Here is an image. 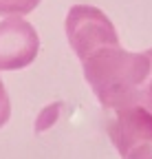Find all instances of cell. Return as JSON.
I'll use <instances>...</instances> for the list:
<instances>
[{
    "label": "cell",
    "mask_w": 152,
    "mask_h": 159,
    "mask_svg": "<svg viewBox=\"0 0 152 159\" xmlns=\"http://www.w3.org/2000/svg\"><path fill=\"white\" fill-rule=\"evenodd\" d=\"M66 38L80 60L104 44H117L119 35L108 16L90 5H75L66 16Z\"/></svg>",
    "instance_id": "obj_3"
},
{
    "label": "cell",
    "mask_w": 152,
    "mask_h": 159,
    "mask_svg": "<svg viewBox=\"0 0 152 159\" xmlns=\"http://www.w3.org/2000/svg\"><path fill=\"white\" fill-rule=\"evenodd\" d=\"M40 38L31 22L9 18L0 22V71H18L37 57Z\"/></svg>",
    "instance_id": "obj_4"
},
{
    "label": "cell",
    "mask_w": 152,
    "mask_h": 159,
    "mask_svg": "<svg viewBox=\"0 0 152 159\" xmlns=\"http://www.w3.org/2000/svg\"><path fill=\"white\" fill-rule=\"evenodd\" d=\"M148 159H152V157H148Z\"/></svg>",
    "instance_id": "obj_8"
},
{
    "label": "cell",
    "mask_w": 152,
    "mask_h": 159,
    "mask_svg": "<svg viewBox=\"0 0 152 159\" xmlns=\"http://www.w3.org/2000/svg\"><path fill=\"white\" fill-rule=\"evenodd\" d=\"M110 113L112 117L106 122V130L121 159L152 157V111L135 102Z\"/></svg>",
    "instance_id": "obj_2"
},
{
    "label": "cell",
    "mask_w": 152,
    "mask_h": 159,
    "mask_svg": "<svg viewBox=\"0 0 152 159\" xmlns=\"http://www.w3.org/2000/svg\"><path fill=\"white\" fill-rule=\"evenodd\" d=\"M37 5L40 0H0V16H27Z\"/></svg>",
    "instance_id": "obj_5"
},
{
    "label": "cell",
    "mask_w": 152,
    "mask_h": 159,
    "mask_svg": "<svg viewBox=\"0 0 152 159\" xmlns=\"http://www.w3.org/2000/svg\"><path fill=\"white\" fill-rule=\"evenodd\" d=\"M145 53H148L150 64H152V49L145 51ZM137 102H141L143 106H148V108L152 111V66H150V75H148V80H145V86H143V91H141V95H139Z\"/></svg>",
    "instance_id": "obj_7"
},
{
    "label": "cell",
    "mask_w": 152,
    "mask_h": 159,
    "mask_svg": "<svg viewBox=\"0 0 152 159\" xmlns=\"http://www.w3.org/2000/svg\"><path fill=\"white\" fill-rule=\"evenodd\" d=\"M80 62L86 82L108 113L137 102L152 66L148 53H130L119 42L97 47Z\"/></svg>",
    "instance_id": "obj_1"
},
{
    "label": "cell",
    "mask_w": 152,
    "mask_h": 159,
    "mask_svg": "<svg viewBox=\"0 0 152 159\" xmlns=\"http://www.w3.org/2000/svg\"><path fill=\"white\" fill-rule=\"evenodd\" d=\"M11 117V102H9V93L2 84V80H0V128H2Z\"/></svg>",
    "instance_id": "obj_6"
}]
</instances>
